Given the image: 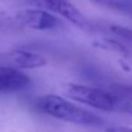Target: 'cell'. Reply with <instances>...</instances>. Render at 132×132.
Listing matches in <instances>:
<instances>
[{"mask_svg":"<svg viewBox=\"0 0 132 132\" xmlns=\"http://www.w3.org/2000/svg\"><path fill=\"white\" fill-rule=\"evenodd\" d=\"M37 108L44 114L62 122L85 127H100L104 125L103 118L97 114L59 95L49 94L41 96L37 100Z\"/></svg>","mask_w":132,"mask_h":132,"instance_id":"6da1fadb","label":"cell"},{"mask_svg":"<svg viewBox=\"0 0 132 132\" xmlns=\"http://www.w3.org/2000/svg\"><path fill=\"white\" fill-rule=\"evenodd\" d=\"M63 90L69 99L103 112L116 110L118 106V100L121 99L119 96L113 95L112 92H108L103 88L80 84H65Z\"/></svg>","mask_w":132,"mask_h":132,"instance_id":"7a4b0ae2","label":"cell"},{"mask_svg":"<svg viewBox=\"0 0 132 132\" xmlns=\"http://www.w3.org/2000/svg\"><path fill=\"white\" fill-rule=\"evenodd\" d=\"M37 8L44 9L51 14H58L75 24L76 27L84 30V31H91L92 26L85 18V15L78 10L77 6H75L69 0H31Z\"/></svg>","mask_w":132,"mask_h":132,"instance_id":"3957f363","label":"cell"},{"mask_svg":"<svg viewBox=\"0 0 132 132\" xmlns=\"http://www.w3.org/2000/svg\"><path fill=\"white\" fill-rule=\"evenodd\" d=\"M14 19L21 26L35 31L55 30L62 26V21L56 15L40 8H28L18 10L14 15Z\"/></svg>","mask_w":132,"mask_h":132,"instance_id":"277c9868","label":"cell"},{"mask_svg":"<svg viewBox=\"0 0 132 132\" xmlns=\"http://www.w3.org/2000/svg\"><path fill=\"white\" fill-rule=\"evenodd\" d=\"M31 80L21 69L0 65V92H15L26 88Z\"/></svg>","mask_w":132,"mask_h":132,"instance_id":"5b68a950","label":"cell"},{"mask_svg":"<svg viewBox=\"0 0 132 132\" xmlns=\"http://www.w3.org/2000/svg\"><path fill=\"white\" fill-rule=\"evenodd\" d=\"M9 59L12 63L17 65V68L22 69H35V68H41L47 64V60L44 55L36 51H31L27 49H21L15 47L12 49L8 54Z\"/></svg>","mask_w":132,"mask_h":132,"instance_id":"8992f818","label":"cell"},{"mask_svg":"<svg viewBox=\"0 0 132 132\" xmlns=\"http://www.w3.org/2000/svg\"><path fill=\"white\" fill-rule=\"evenodd\" d=\"M95 45L99 46V47L110 50V51L119 53V54H122V55H128V54H130L128 49L125 46V44H121L119 41L113 40V39H103V40H99Z\"/></svg>","mask_w":132,"mask_h":132,"instance_id":"52a82bcc","label":"cell"},{"mask_svg":"<svg viewBox=\"0 0 132 132\" xmlns=\"http://www.w3.org/2000/svg\"><path fill=\"white\" fill-rule=\"evenodd\" d=\"M113 90L116 91L117 96L122 99H131L132 100V85H116Z\"/></svg>","mask_w":132,"mask_h":132,"instance_id":"ba28073f","label":"cell"},{"mask_svg":"<svg viewBox=\"0 0 132 132\" xmlns=\"http://www.w3.org/2000/svg\"><path fill=\"white\" fill-rule=\"evenodd\" d=\"M110 30H112L114 34H117L118 36H122V37H125L126 40L132 41V31L131 30L125 28V27H119V26H112Z\"/></svg>","mask_w":132,"mask_h":132,"instance_id":"9c48e42d","label":"cell"},{"mask_svg":"<svg viewBox=\"0 0 132 132\" xmlns=\"http://www.w3.org/2000/svg\"><path fill=\"white\" fill-rule=\"evenodd\" d=\"M105 132H132V127H126V126H114V127H108Z\"/></svg>","mask_w":132,"mask_h":132,"instance_id":"30bf717a","label":"cell"},{"mask_svg":"<svg viewBox=\"0 0 132 132\" xmlns=\"http://www.w3.org/2000/svg\"><path fill=\"white\" fill-rule=\"evenodd\" d=\"M92 1H100V0H92Z\"/></svg>","mask_w":132,"mask_h":132,"instance_id":"8fae6325","label":"cell"}]
</instances>
